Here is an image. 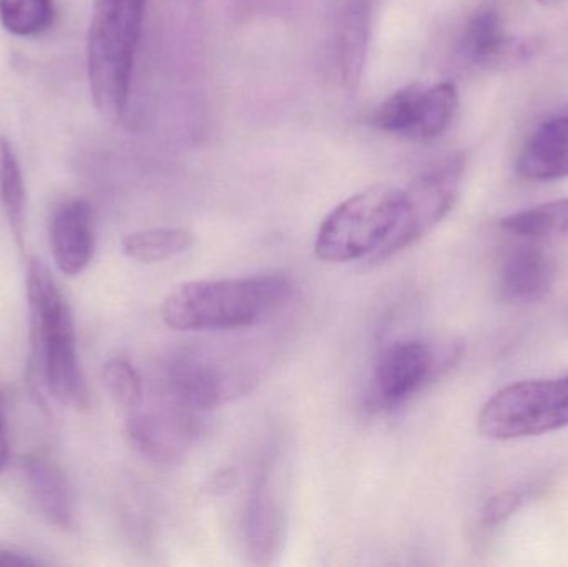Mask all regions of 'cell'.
I'll return each instance as SVG.
<instances>
[{"instance_id": "obj_22", "label": "cell", "mask_w": 568, "mask_h": 567, "mask_svg": "<svg viewBox=\"0 0 568 567\" xmlns=\"http://www.w3.org/2000/svg\"><path fill=\"white\" fill-rule=\"evenodd\" d=\"M520 499H523L520 495L514 492L499 493L484 506L483 513H480V523L486 528H496V526L503 525L517 512Z\"/></svg>"}, {"instance_id": "obj_20", "label": "cell", "mask_w": 568, "mask_h": 567, "mask_svg": "<svg viewBox=\"0 0 568 567\" xmlns=\"http://www.w3.org/2000/svg\"><path fill=\"white\" fill-rule=\"evenodd\" d=\"M53 0H0V23L17 37H36L52 27Z\"/></svg>"}, {"instance_id": "obj_7", "label": "cell", "mask_w": 568, "mask_h": 567, "mask_svg": "<svg viewBox=\"0 0 568 567\" xmlns=\"http://www.w3.org/2000/svg\"><path fill=\"white\" fill-rule=\"evenodd\" d=\"M459 95L454 83H410L377 109L376 126L397 139L430 142L443 135L456 117Z\"/></svg>"}, {"instance_id": "obj_18", "label": "cell", "mask_w": 568, "mask_h": 567, "mask_svg": "<svg viewBox=\"0 0 568 567\" xmlns=\"http://www.w3.org/2000/svg\"><path fill=\"white\" fill-rule=\"evenodd\" d=\"M193 246V235L183 229H149L130 233L122 250L139 263H160L183 255Z\"/></svg>"}, {"instance_id": "obj_3", "label": "cell", "mask_w": 568, "mask_h": 567, "mask_svg": "<svg viewBox=\"0 0 568 567\" xmlns=\"http://www.w3.org/2000/svg\"><path fill=\"white\" fill-rule=\"evenodd\" d=\"M146 0H93L87 70L93 103L119 120L129 103Z\"/></svg>"}, {"instance_id": "obj_24", "label": "cell", "mask_w": 568, "mask_h": 567, "mask_svg": "<svg viewBox=\"0 0 568 567\" xmlns=\"http://www.w3.org/2000/svg\"><path fill=\"white\" fill-rule=\"evenodd\" d=\"M37 565H40V561L29 558V556L22 555V553L7 551V549L0 551V566L2 567H23Z\"/></svg>"}, {"instance_id": "obj_5", "label": "cell", "mask_w": 568, "mask_h": 567, "mask_svg": "<svg viewBox=\"0 0 568 567\" xmlns=\"http://www.w3.org/2000/svg\"><path fill=\"white\" fill-rule=\"evenodd\" d=\"M568 426V378L527 379L499 389L480 409L477 428L494 442L546 435Z\"/></svg>"}, {"instance_id": "obj_13", "label": "cell", "mask_w": 568, "mask_h": 567, "mask_svg": "<svg viewBox=\"0 0 568 567\" xmlns=\"http://www.w3.org/2000/svg\"><path fill=\"white\" fill-rule=\"evenodd\" d=\"M516 172L530 182L568 179V105L534 130L517 159Z\"/></svg>"}, {"instance_id": "obj_11", "label": "cell", "mask_w": 568, "mask_h": 567, "mask_svg": "<svg viewBox=\"0 0 568 567\" xmlns=\"http://www.w3.org/2000/svg\"><path fill=\"white\" fill-rule=\"evenodd\" d=\"M457 55L466 65L493 69L526 52L523 43L510 33L503 6L497 0H487L464 22L457 39Z\"/></svg>"}, {"instance_id": "obj_15", "label": "cell", "mask_w": 568, "mask_h": 567, "mask_svg": "<svg viewBox=\"0 0 568 567\" xmlns=\"http://www.w3.org/2000/svg\"><path fill=\"white\" fill-rule=\"evenodd\" d=\"M27 492L43 518L55 528L70 529L75 522L73 495L69 479L59 465L42 455L22 459Z\"/></svg>"}, {"instance_id": "obj_10", "label": "cell", "mask_w": 568, "mask_h": 567, "mask_svg": "<svg viewBox=\"0 0 568 567\" xmlns=\"http://www.w3.org/2000/svg\"><path fill=\"white\" fill-rule=\"evenodd\" d=\"M449 355L419 340L394 342L383 350L374 365L371 379V399L379 408H393L409 399L444 366Z\"/></svg>"}, {"instance_id": "obj_14", "label": "cell", "mask_w": 568, "mask_h": 567, "mask_svg": "<svg viewBox=\"0 0 568 567\" xmlns=\"http://www.w3.org/2000/svg\"><path fill=\"white\" fill-rule=\"evenodd\" d=\"M283 509L268 469L256 476L243 518L246 553L256 565H265L278 553L283 539Z\"/></svg>"}, {"instance_id": "obj_25", "label": "cell", "mask_w": 568, "mask_h": 567, "mask_svg": "<svg viewBox=\"0 0 568 567\" xmlns=\"http://www.w3.org/2000/svg\"><path fill=\"white\" fill-rule=\"evenodd\" d=\"M537 2L546 3V6H549V3L560 2V0H537Z\"/></svg>"}, {"instance_id": "obj_12", "label": "cell", "mask_w": 568, "mask_h": 567, "mask_svg": "<svg viewBox=\"0 0 568 567\" xmlns=\"http://www.w3.org/2000/svg\"><path fill=\"white\" fill-rule=\"evenodd\" d=\"M95 212L87 200L62 203L50 223V246L57 269L67 276L85 272L95 253Z\"/></svg>"}, {"instance_id": "obj_16", "label": "cell", "mask_w": 568, "mask_h": 567, "mask_svg": "<svg viewBox=\"0 0 568 567\" xmlns=\"http://www.w3.org/2000/svg\"><path fill=\"white\" fill-rule=\"evenodd\" d=\"M556 262L537 245L519 246L510 253L500 273L503 298L516 305L540 302L556 283Z\"/></svg>"}, {"instance_id": "obj_23", "label": "cell", "mask_w": 568, "mask_h": 567, "mask_svg": "<svg viewBox=\"0 0 568 567\" xmlns=\"http://www.w3.org/2000/svg\"><path fill=\"white\" fill-rule=\"evenodd\" d=\"M7 463H9V439H7L6 403L0 393V476L6 472Z\"/></svg>"}, {"instance_id": "obj_8", "label": "cell", "mask_w": 568, "mask_h": 567, "mask_svg": "<svg viewBox=\"0 0 568 567\" xmlns=\"http://www.w3.org/2000/svg\"><path fill=\"white\" fill-rule=\"evenodd\" d=\"M130 439L145 458L155 463H176L186 455L202 432L200 413L156 392L152 403L142 399L129 412Z\"/></svg>"}, {"instance_id": "obj_2", "label": "cell", "mask_w": 568, "mask_h": 567, "mask_svg": "<svg viewBox=\"0 0 568 567\" xmlns=\"http://www.w3.org/2000/svg\"><path fill=\"white\" fill-rule=\"evenodd\" d=\"M282 275L200 280L176 286L162 305V318L179 332L250 328L272 318L291 298Z\"/></svg>"}, {"instance_id": "obj_1", "label": "cell", "mask_w": 568, "mask_h": 567, "mask_svg": "<svg viewBox=\"0 0 568 567\" xmlns=\"http://www.w3.org/2000/svg\"><path fill=\"white\" fill-rule=\"evenodd\" d=\"M27 298L30 312L29 378L73 409H87L89 389L77 355L75 320L49 266L39 259L27 265Z\"/></svg>"}, {"instance_id": "obj_17", "label": "cell", "mask_w": 568, "mask_h": 567, "mask_svg": "<svg viewBox=\"0 0 568 567\" xmlns=\"http://www.w3.org/2000/svg\"><path fill=\"white\" fill-rule=\"evenodd\" d=\"M0 200L17 246H23L26 230V183L16 150L7 136H0Z\"/></svg>"}, {"instance_id": "obj_21", "label": "cell", "mask_w": 568, "mask_h": 567, "mask_svg": "<svg viewBox=\"0 0 568 567\" xmlns=\"http://www.w3.org/2000/svg\"><path fill=\"white\" fill-rule=\"evenodd\" d=\"M103 385L116 405L132 412L142 403L143 383L132 363L123 358H112L105 363L102 372Z\"/></svg>"}, {"instance_id": "obj_6", "label": "cell", "mask_w": 568, "mask_h": 567, "mask_svg": "<svg viewBox=\"0 0 568 567\" xmlns=\"http://www.w3.org/2000/svg\"><path fill=\"white\" fill-rule=\"evenodd\" d=\"M463 176L464 159L453 155L404 189L399 222L387 242L371 256V262L390 259L439 225L459 196Z\"/></svg>"}, {"instance_id": "obj_9", "label": "cell", "mask_w": 568, "mask_h": 567, "mask_svg": "<svg viewBox=\"0 0 568 567\" xmlns=\"http://www.w3.org/2000/svg\"><path fill=\"white\" fill-rule=\"evenodd\" d=\"M246 383L242 373L230 372L219 360L186 352L169 360L159 389L179 405L203 413L242 395Z\"/></svg>"}, {"instance_id": "obj_19", "label": "cell", "mask_w": 568, "mask_h": 567, "mask_svg": "<svg viewBox=\"0 0 568 567\" xmlns=\"http://www.w3.org/2000/svg\"><path fill=\"white\" fill-rule=\"evenodd\" d=\"M503 229L526 240L568 239V199L523 210L503 220Z\"/></svg>"}, {"instance_id": "obj_4", "label": "cell", "mask_w": 568, "mask_h": 567, "mask_svg": "<svg viewBox=\"0 0 568 567\" xmlns=\"http://www.w3.org/2000/svg\"><path fill=\"white\" fill-rule=\"evenodd\" d=\"M403 190L376 185L349 196L321 223L314 252L323 262L347 263L373 256L399 222Z\"/></svg>"}]
</instances>
